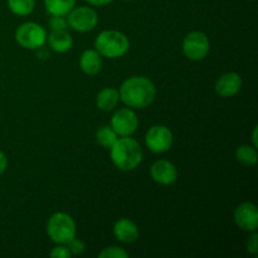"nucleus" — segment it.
I'll return each instance as SVG.
<instances>
[{"instance_id": "1", "label": "nucleus", "mask_w": 258, "mask_h": 258, "mask_svg": "<svg viewBox=\"0 0 258 258\" xmlns=\"http://www.w3.org/2000/svg\"><path fill=\"white\" fill-rule=\"evenodd\" d=\"M120 100L127 107L141 110L154 102L156 97V87L151 80L145 76H133L122 82L118 90Z\"/></svg>"}, {"instance_id": "2", "label": "nucleus", "mask_w": 258, "mask_h": 258, "mask_svg": "<svg viewBox=\"0 0 258 258\" xmlns=\"http://www.w3.org/2000/svg\"><path fill=\"white\" fill-rule=\"evenodd\" d=\"M143 148L131 136L120 138L110 148L111 161L121 171L135 170L143 161Z\"/></svg>"}, {"instance_id": "3", "label": "nucleus", "mask_w": 258, "mask_h": 258, "mask_svg": "<svg viewBox=\"0 0 258 258\" xmlns=\"http://www.w3.org/2000/svg\"><path fill=\"white\" fill-rule=\"evenodd\" d=\"M95 49L102 57L116 59L130 49V40L118 30H102L95 39Z\"/></svg>"}, {"instance_id": "4", "label": "nucleus", "mask_w": 258, "mask_h": 258, "mask_svg": "<svg viewBox=\"0 0 258 258\" xmlns=\"http://www.w3.org/2000/svg\"><path fill=\"white\" fill-rule=\"evenodd\" d=\"M77 233L76 222L64 212L53 213L47 222V234L54 243L67 244Z\"/></svg>"}, {"instance_id": "5", "label": "nucleus", "mask_w": 258, "mask_h": 258, "mask_svg": "<svg viewBox=\"0 0 258 258\" xmlns=\"http://www.w3.org/2000/svg\"><path fill=\"white\" fill-rule=\"evenodd\" d=\"M15 40L24 49H40L47 42V32L38 23L25 22L15 30Z\"/></svg>"}, {"instance_id": "6", "label": "nucleus", "mask_w": 258, "mask_h": 258, "mask_svg": "<svg viewBox=\"0 0 258 258\" xmlns=\"http://www.w3.org/2000/svg\"><path fill=\"white\" fill-rule=\"evenodd\" d=\"M181 48H183V54L188 59L198 62L208 55L211 50V42L206 33L193 30L184 37Z\"/></svg>"}, {"instance_id": "7", "label": "nucleus", "mask_w": 258, "mask_h": 258, "mask_svg": "<svg viewBox=\"0 0 258 258\" xmlns=\"http://www.w3.org/2000/svg\"><path fill=\"white\" fill-rule=\"evenodd\" d=\"M67 23L68 27L75 32H91L98 23L97 12L90 7L73 8L67 14Z\"/></svg>"}, {"instance_id": "8", "label": "nucleus", "mask_w": 258, "mask_h": 258, "mask_svg": "<svg viewBox=\"0 0 258 258\" xmlns=\"http://www.w3.org/2000/svg\"><path fill=\"white\" fill-rule=\"evenodd\" d=\"M173 133L164 125H154L145 135V144L151 153L163 154L170 150L173 145Z\"/></svg>"}, {"instance_id": "9", "label": "nucleus", "mask_w": 258, "mask_h": 258, "mask_svg": "<svg viewBox=\"0 0 258 258\" xmlns=\"http://www.w3.org/2000/svg\"><path fill=\"white\" fill-rule=\"evenodd\" d=\"M110 126L120 138L133 136L139 127L138 115L130 107L120 108L111 117Z\"/></svg>"}, {"instance_id": "10", "label": "nucleus", "mask_w": 258, "mask_h": 258, "mask_svg": "<svg viewBox=\"0 0 258 258\" xmlns=\"http://www.w3.org/2000/svg\"><path fill=\"white\" fill-rule=\"evenodd\" d=\"M233 221L239 229L246 232H256L258 228V209L256 204L243 202L236 207Z\"/></svg>"}, {"instance_id": "11", "label": "nucleus", "mask_w": 258, "mask_h": 258, "mask_svg": "<svg viewBox=\"0 0 258 258\" xmlns=\"http://www.w3.org/2000/svg\"><path fill=\"white\" fill-rule=\"evenodd\" d=\"M150 175L159 185H173L178 180V170L173 163L168 160H158L151 165Z\"/></svg>"}, {"instance_id": "12", "label": "nucleus", "mask_w": 258, "mask_h": 258, "mask_svg": "<svg viewBox=\"0 0 258 258\" xmlns=\"http://www.w3.org/2000/svg\"><path fill=\"white\" fill-rule=\"evenodd\" d=\"M242 88V78L236 72H227L222 75L217 80L214 85V90L218 96L223 98L233 97L241 91Z\"/></svg>"}, {"instance_id": "13", "label": "nucleus", "mask_w": 258, "mask_h": 258, "mask_svg": "<svg viewBox=\"0 0 258 258\" xmlns=\"http://www.w3.org/2000/svg\"><path fill=\"white\" fill-rule=\"evenodd\" d=\"M113 236L122 243H134L140 237V231L135 222L128 218H120L113 224Z\"/></svg>"}, {"instance_id": "14", "label": "nucleus", "mask_w": 258, "mask_h": 258, "mask_svg": "<svg viewBox=\"0 0 258 258\" xmlns=\"http://www.w3.org/2000/svg\"><path fill=\"white\" fill-rule=\"evenodd\" d=\"M103 66L102 55L96 49L83 50L80 57V67L87 76H96L101 72Z\"/></svg>"}, {"instance_id": "15", "label": "nucleus", "mask_w": 258, "mask_h": 258, "mask_svg": "<svg viewBox=\"0 0 258 258\" xmlns=\"http://www.w3.org/2000/svg\"><path fill=\"white\" fill-rule=\"evenodd\" d=\"M48 45L55 53H66L73 47V38L66 30H52L47 35Z\"/></svg>"}, {"instance_id": "16", "label": "nucleus", "mask_w": 258, "mask_h": 258, "mask_svg": "<svg viewBox=\"0 0 258 258\" xmlns=\"http://www.w3.org/2000/svg\"><path fill=\"white\" fill-rule=\"evenodd\" d=\"M118 101H120L118 91L113 87H105L97 93L96 105L101 111L108 112V111L113 110L117 106Z\"/></svg>"}, {"instance_id": "17", "label": "nucleus", "mask_w": 258, "mask_h": 258, "mask_svg": "<svg viewBox=\"0 0 258 258\" xmlns=\"http://www.w3.org/2000/svg\"><path fill=\"white\" fill-rule=\"evenodd\" d=\"M234 155H236L237 161L244 166H253L257 164V148H254V146L252 145H247V144L239 145L238 148L236 149V151H234Z\"/></svg>"}, {"instance_id": "18", "label": "nucleus", "mask_w": 258, "mask_h": 258, "mask_svg": "<svg viewBox=\"0 0 258 258\" xmlns=\"http://www.w3.org/2000/svg\"><path fill=\"white\" fill-rule=\"evenodd\" d=\"M45 10L50 15H66L76 7V0H44Z\"/></svg>"}, {"instance_id": "19", "label": "nucleus", "mask_w": 258, "mask_h": 258, "mask_svg": "<svg viewBox=\"0 0 258 258\" xmlns=\"http://www.w3.org/2000/svg\"><path fill=\"white\" fill-rule=\"evenodd\" d=\"M10 12L18 17H27L32 14L35 7V0H7Z\"/></svg>"}, {"instance_id": "20", "label": "nucleus", "mask_w": 258, "mask_h": 258, "mask_svg": "<svg viewBox=\"0 0 258 258\" xmlns=\"http://www.w3.org/2000/svg\"><path fill=\"white\" fill-rule=\"evenodd\" d=\"M117 139V134L111 126H101L96 133V141L98 145L105 149H110Z\"/></svg>"}, {"instance_id": "21", "label": "nucleus", "mask_w": 258, "mask_h": 258, "mask_svg": "<svg viewBox=\"0 0 258 258\" xmlns=\"http://www.w3.org/2000/svg\"><path fill=\"white\" fill-rule=\"evenodd\" d=\"M98 257L100 258H128L130 254H128L127 251L122 248V247L118 246H110L107 248H103L102 251L98 253Z\"/></svg>"}, {"instance_id": "22", "label": "nucleus", "mask_w": 258, "mask_h": 258, "mask_svg": "<svg viewBox=\"0 0 258 258\" xmlns=\"http://www.w3.org/2000/svg\"><path fill=\"white\" fill-rule=\"evenodd\" d=\"M67 27V18L63 15H52V18L49 19L50 30H66Z\"/></svg>"}, {"instance_id": "23", "label": "nucleus", "mask_w": 258, "mask_h": 258, "mask_svg": "<svg viewBox=\"0 0 258 258\" xmlns=\"http://www.w3.org/2000/svg\"><path fill=\"white\" fill-rule=\"evenodd\" d=\"M49 256L52 258H71L72 253H71L67 244H57L54 248H52Z\"/></svg>"}, {"instance_id": "24", "label": "nucleus", "mask_w": 258, "mask_h": 258, "mask_svg": "<svg viewBox=\"0 0 258 258\" xmlns=\"http://www.w3.org/2000/svg\"><path fill=\"white\" fill-rule=\"evenodd\" d=\"M67 247L70 248L72 256H73V254L83 253V252H85V248H86L85 242L81 241V239H78V238H76V237L73 239H71L70 242H68Z\"/></svg>"}, {"instance_id": "25", "label": "nucleus", "mask_w": 258, "mask_h": 258, "mask_svg": "<svg viewBox=\"0 0 258 258\" xmlns=\"http://www.w3.org/2000/svg\"><path fill=\"white\" fill-rule=\"evenodd\" d=\"M246 247H247V251H248L251 254H253V256H256V254L258 253V234H257V231L252 232V234L249 236V238L247 239Z\"/></svg>"}, {"instance_id": "26", "label": "nucleus", "mask_w": 258, "mask_h": 258, "mask_svg": "<svg viewBox=\"0 0 258 258\" xmlns=\"http://www.w3.org/2000/svg\"><path fill=\"white\" fill-rule=\"evenodd\" d=\"M8 168V158L2 150H0V175L7 170Z\"/></svg>"}, {"instance_id": "27", "label": "nucleus", "mask_w": 258, "mask_h": 258, "mask_svg": "<svg viewBox=\"0 0 258 258\" xmlns=\"http://www.w3.org/2000/svg\"><path fill=\"white\" fill-rule=\"evenodd\" d=\"M90 5H93V7H105V5L111 4L113 0H86Z\"/></svg>"}, {"instance_id": "28", "label": "nucleus", "mask_w": 258, "mask_h": 258, "mask_svg": "<svg viewBox=\"0 0 258 258\" xmlns=\"http://www.w3.org/2000/svg\"><path fill=\"white\" fill-rule=\"evenodd\" d=\"M252 146L257 148L258 141H257V126L253 128V133H252Z\"/></svg>"}, {"instance_id": "29", "label": "nucleus", "mask_w": 258, "mask_h": 258, "mask_svg": "<svg viewBox=\"0 0 258 258\" xmlns=\"http://www.w3.org/2000/svg\"><path fill=\"white\" fill-rule=\"evenodd\" d=\"M128 2H133V0H128Z\"/></svg>"}, {"instance_id": "30", "label": "nucleus", "mask_w": 258, "mask_h": 258, "mask_svg": "<svg viewBox=\"0 0 258 258\" xmlns=\"http://www.w3.org/2000/svg\"><path fill=\"white\" fill-rule=\"evenodd\" d=\"M251 2H253V0H251Z\"/></svg>"}]
</instances>
